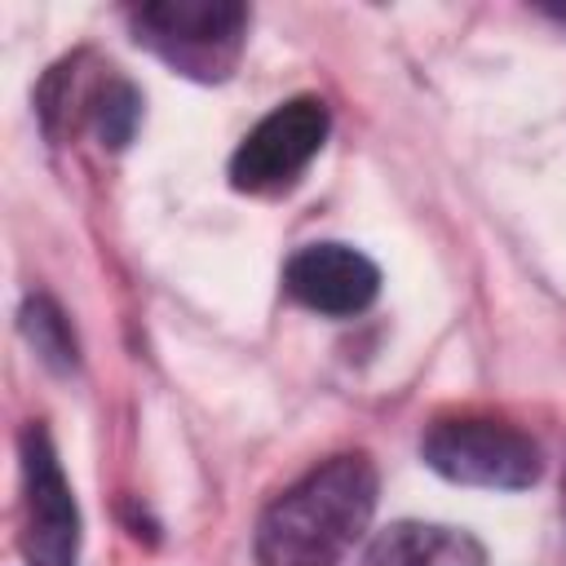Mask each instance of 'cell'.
<instances>
[{
  "label": "cell",
  "instance_id": "6da1fadb",
  "mask_svg": "<svg viewBox=\"0 0 566 566\" xmlns=\"http://www.w3.org/2000/svg\"><path fill=\"white\" fill-rule=\"evenodd\" d=\"M376 513L367 455H336L292 482L256 522V566H340Z\"/></svg>",
  "mask_w": 566,
  "mask_h": 566
},
{
  "label": "cell",
  "instance_id": "8992f818",
  "mask_svg": "<svg viewBox=\"0 0 566 566\" xmlns=\"http://www.w3.org/2000/svg\"><path fill=\"white\" fill-rule=\"evenodd\" d=\"M283 287L314 314L349 318L363 314L380 292V270L349 243H305L283 265Z\"/></svg>",
  "mask_w": 566,
  "mask_h": 566
},
{
  "label": "cell",
  "instance_id": "3957f363",
  "mask_svg": "<svg viewBox=\"0 0 566 566\" xmlns=\"http://www.w3.org/2000/svg\"><path fill=\"white\" fill-rule=\"evenodd\" d=\"M420 455L433 473L460 486H486V491H522L539 482V447L486 416H455V420H433L429 433L420 438Z\"/></svg>",
  "mask_w": 566,
  "mask_h": 566
},
{
  "label": "cell",
  "instance_id": "30bf717a",
  "mask_svg": "<svg viewBox=\"0 0 566 566\" xmlns=\"http://www.w3.org/2000/svg\"><path fill=\"white\" fill-rule=\"evenodd\" d=\"M548 18H557V22L566 27V9H548Z\"/></svg>",
  "mask_w": 566,
  "mask_h": 566
},
{
  "label": "cell",
  "instance_id": "52a82bcc",
  "mask_svg": "<svg viewBox=\"0 0 566 566\" xmlns=\"http://www.w3.org/2000/svg\"><path fill=\"white\" fill-rule=\"evenodd\" d=\"M367 566H486V553L460 526L394 522L371 539Z\"/></svg>",
  "mask_w": 566,
  "mask_h": 566
},
{
  "label": "cell",
  "instance_id": "5b68a950",
  "mask_svg": "<svg viewBox=\"0 0 566 566\" xmlns=\"http://www.w3.org/2000/svg\"><path fill=\"white\" fill-rule=\"evenodd\" d=\"M22 482H27V557L31 566H75L80 557V509L53 442L44 429L22 433Z\"/></svg>",
  "mask_w": 566,
  "mask_h": 566
},
{
  "label": "cell",
  "instance_id": "ba28073f",
  "mask_svg": "<svg viewBox=\"0 0 566 566\" xmlns=\"http://www.w3.org/2000/svg\"><path fill=\"white\" fill-rule=\"evenodd\" d=\"M22 332L31 336L35 354H40L49 367H57V371H71V367H75V336H71L62 310H57L49 296H31V301L22 305Z\"/></svg>",
  "mask_w": 566,
  "mask_h": 566
},
{
  "label": "cell",
  "instance_id": "9c48e42d",
  "mask_svg": "<svg viewBox=\"0 0 566 566\" xmlns=\"http://www.w3.org/2000/svg\"><path fill=\"white\" fill-rule=\"evenodd\" d=\"M93 124H97V137H102V146H124L128 137H133V128H137V119H142V97H137V88L128 84V80H119V75H111L97 93H93Z\"/></svg>",
  "mask_w": 566,
  "mask_h": 566
},
{
  "label": "cell",
  "instance_id": "277c9868",
  "mask_svg": "<svg viewBox=\"0 0 566 566\" xmlns=\"http://www.w3.org/2000/svg\"><path fill=\"white\" fill-rule=\"evenodd\" d=\"M332 115L318 97H292L256 119V128L230 155V181L248 195L287 190L323 150Z\"/></svg>",
  "mask_w": 566,
  "mask_h": 566
},
{
  "label": "cell",
  "instance_id": "7a4b0ae2",
  "mask_svg": "<svg viewBox=\"0 0 566 566\" xmlns=\"http://www.w3.org/2000/svg\"><path fill=\"white\" fill-rule=\"evenodd\" d=\"M137 44L195 80H226L243 53L248 9L230 0H155L133 9Z\"/></svg>",
  "mask_w": 566,
  "mask_h": 566
}]
</instances>
